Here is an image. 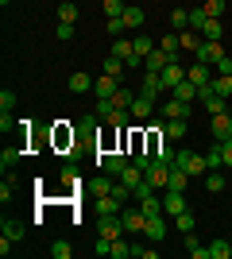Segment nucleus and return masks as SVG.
I'll use <instances>...</instances> for the list:
<instances>
[{"label":"nucleus","mask_w":232,"mask_h":259,"mask_svg":"<svg viewBox=\"0 0 232 259\" xmlns=\"http://www.w3.org/2000/svg\"><path fill=\"white\" fill-rule=\"evenodd\" d=\"M174 166H178V170H186L190 178H205V170H209L205 155H194V151H178L174 155Z\"/></svg>","instance_id":"f257e3e1"},{"label":"nucleus","mask_w":232,"mask_h":259,"mask_svg":"<svg viewBox=\"0 0 232 259\" xmlns=\"http://www.w3.org/2000/svg\"><path fill=\"white\" fill-rule=\"evenodd\" d=\"M128 162H132V159H128V151H101L97 155V166L105 174H112V178H120V170L128 166Z\"/></svg>","instance_id":"f03ea898"},{"label":"nucleus","mask_w":232,"mask_h":259,"mask_svg":"<svg viewBox=\"0 0 232 259\" xmlns=\"http://www.w3.org/2000/svg\"><path fill=\"white\" fill-rule=\"evenodd\" d=\"M97 236H105V240H120V236H128V232H124V221H120V213L97 217Z\"/></svg>","instance_id":"7ed1b4c3"},{"label":"nucleus","mask_w":232,"mask_h":259,"mask_svg":"<svg viewBox=\"0 0 232 259\" xmlns=\"http://www.w3.org/2000/svg\"><path fill=\"white\" fill-rule=\"evenodd\" d=\"M120 221H124V232H128V236H135V232H144V228H147V213L140 205H135V209L124 205L120 209Z\"/></svg>","instance_id":"20e7f679"},{"label":"nucleus","mask_w":232,"mask_h":259,"mask_svg":"<svg viewBox=\"0 0 232 259\" xmlns=\"http://www.w3.org/2000/svg\"><path fill=\"white\" fill-rule=\"evenodd\" d=\"M144 182L151 186V190H166V186H170V166H166V162H151L144 170Z\"/></svg>","instance_id":"39448f33"},{"label":"nucleus","mask_w":232,"mask_h":259,"mask_svg":"<svg viewBox=\"0 0 232 259\" xmlns=\"http://www.w3.org/2000/svg\"><path fill=\"white\" fill-rule=\"evenodd\" d=\"M170 62H178V54H166L163 47H155V51L144 58V70H147V74H163Z\"/></svg>","instance_id":"423d86ee"},{"label":"nucleus","mask_w":232,"mask_h":259,"mask_svg":"<svg viewBox=\"0 0 232 259\" xmlns=\"http://www.w3.org/2000/svg\"><path fill=\"white\" fill-rule=\"evenodd\" d=\"M55 147H58V151H70V155H74V147H77V132L66 128V120H58V124H55Z\"/></svg>","instance_id":"0eeeda50"},{"label":"nucleus","mask_w":232,"mask_h":259,"mask_svg":"<svg viewBox=\"0 0 232 259\" xmlns=\"http://www.w3.org/2000/svg\"><path fill=\"white\" fill-rule=\"evenodd\" d=\"M221 58H224V47H221V43H209V39L194 51V62H205V66H217Z\"/></svg>","instance_id":"6e6552de"},{"label":"nucleus","mask_w":232,"mask_h":259,"mask_svg":"<svg viewBox=\"0 0 232 259\" xmlns=\"http://www.w3.org/2000/svg\"><path fill=\"white\" fill-rule=\"evenodd\" d=\"M163 120H190V105L178 97H163Z\"/></svg>","instance_id":"1a4fd4ad"},{"label":"nucleus","mask_w":232,"mask_h":259,"mask_svg":"<svg viewBox=\"0 0 232 259\" xmlns=\"http://www.w3.org/2000/svg\"><path fill=\"white\" fill-rule=\"evenodd\" d=\"M140 93H144V97H151V101L166 97V89H163V77H159V74H147V70H144V81H140Z\"/></svg>","instance_id":"9d476101"},{"label":"nucleus","mask_w":232,"mask_h":259,"mask_svg":"<svg viewBox=\"0 0 232 259\" xmlns=\"http://www.w3.org/2000/svg\"><path fill=\"white\" fill-rule=\"evenodd\" d=\"M182 209H190L186 205V194H178V190H163V213L166 217H178Z\"/></svg>","instance_id":"9b49d317"},{"label":"nucleus","mask_w":232,"mask_h":259,"mask_svg":"<svg viewBox=\"0 0 232 259\" xmlns=\"http://www.w3.org/2000/svg\"><path fill=\"white\" fill-rule=\"evenodd\" d=\"M159 77H163V89L170 93L174 85H182V81H186V66H182V62H170V66H166V70H163Z\"/></svg>","instance_id":"f8f14e48"},{"label":"nucleus","mask_w":232,"mask_h":259,"mask_svg":"<svg viewBox=\"0 0 232 259\" xmlns=\"http://www.w3.org/2000/svg\"><path fill=\"white\" fill-rule=\"evenodd\" d=\"M209 128H213V140H232V116L221 112V116H209Z\"/></svg>","instance_id":"ddd939ff"},{"label":"nucleus","mask_w":232,"mask_h":259,"mask_svg":"<svg viewBox=\"0 0 232 259\" xmlns=\"http://www.w3.org/2000/svg\"><path fill=\"white\" fill-rule=\"evenodd\" d=\"M144 236L151 240V244H163V240H166V221H163V213H159V217H147Z\"/></svg>","instance_id":"4468645a"},{"label":"nucleus","mask_w":232,"mask_h":259,"mask_svg":"<svg viewBox=\"0 0 232 259\" xmlns=\"http://www.w3.org/2000/svg\"><path fill=\"white\" fill-rule=\"evenodd\" d=\"M116 89H120V77H112V74H101L97 81H93V93H97V97H112Z\"/></svg>","instance_id":"2eb2a0df"},{"label":"nucleus","mask_w":232,"mask_h":259,"mask_svg":"<svg viewBox=\"0 0 232 259\" xmlns=\"http://www.w3.org/2000/svg\"><path fill=\"white\" fill-rule=\"evenodd\" d=\"M186 77H190V81H194L198 89L213 81V74H209V66H205V62H194V66H186Z\"/></svg>","instance_id":"dca6fc26"},{"label":"nucleus","mask_w":232,"mask_h":259,"mask_svg":"<svg viewBox=\"0 0 232 259\" xmlns=\"http://www.w3.org/2000/svg\"><path fill=\"white\" fill-rule=\"evenodd\" d=\"M112 186H116V178H112V174H105V170H101L97 178L89 182V190H93V197H105V194H112Z\"/></svg>","instance_id":"f3484780"},{"label":"nucleus","mask_w":232,"mask_h":259,"mask_svg":"<svg viewBox=\"0 0 232 259\" xmlns=\"http://www.w3.org/2000/svg\"><path fill=\"white\" fill-rule=\"evenodd\" d=\"M186 132H190V128H186V120H163V136H166L170 143H178Z\"/></svg>","instance_id":"a211bd4d"},{"label":"nucleus","mask_w":232,"mask_h":259,"mask_svg":"<svg viewBox=\"0 0 232 259\" xmlns=\"http://www.w3.org/2000/svg\"><path fill=\"white\" fill-rule=\"evenodd\" d=\"M170 97H178V101H186V105H194V97H201V93H198V85H194V81L186 77L182 85H174V89H170Z\"/></svg>","instance_id":"6ab92c4d"},{"label":"nucleus","mask_w":232,"mask_h":259,"mask_svg":"<svg viewBox=\"0 0 232 259\" xmlns=\"http://www.w3.org/2000/svg\"><path fill=\"white\" fill-rule=\"evenodd\" d=\"M201 39L221 43V39H224V20H205V27H201Z\"/></svg>","instance_id":"aec40b11"},{"label":"nucleus","mask_w":232,"mask_h":259,"mask_svg":"<svg viewBox=\"0 0 232 259\" xmlns=\"http://www.w3.org/2000/svg\"><path fill=\"white\" fill-rule=\"evenodd\" d=\"M151 108H155V101L140 93V97L132 101V116H135V120H151Z\"/></svg>","instance_id":"412c9836"},{"label":"nucleus","mask_w":232,"mask_h":259,"mask_svg":"<svg viewBox=\"0 0 232 259\" xmlns=\"http://www.w3.org/2000/svg\"><path fill=\"white\" fill-rule=\"evenodd\" d=\"M120 20H124V27H128V31H135V27H144V8H135V4H128Z\"/></svg>","instance_id":"4be33fe9"},{"label":"nucleus","mask_w":232,"mask_h":259,"mask_svg":"<svg viewBox=\"0 0 232 259\" xmlns=\"http://www.w3.org/2000/svg\"><path fill=\"white\" fill-rule=\"evenodd\" d=\"M190 182H194V178H190L186 170L170 166V186H166V190H178V194H186V190H190Z\"/></svg>","instance_id":"5701e85b"},{"label":"nucleus","mask_w":232,"mask_h":259,"mask_svg":"<svg viewBox=\"0 0 232 259\" xmlns=\"http://www.w3.org/2000/svg\"><path fill=\"white\" fill-rule=\"evenodd\" d=\"M124 70H128V62H124V58H116V54H109V58H105V62H101V74L124 77Z\"/></svg>","instance_id":"b1692460"},{"label":"nucleus","mask_w":232,"mask_h":259,"mask_svg":"<svg viewBox=\"0 0 232 259\" xmlns=\"http://www.w3.org/2000/svg\"><path fill=\"white\" fill-rule=\"evenodd\" d=\"M201 43H205V39H201V31H194V27H190V31H178V47H182V51H198Z\"/></svg>","instance_id":"393cba45"},{"label":"nucleus","mask_w":232,"mask_h":259,"mask_svg":"<svg viewBox=\"0 0 232 259\" xmlns=\"http://www.w3.org/2000/svg\"><path fill=\"white\" fill-rule=\"evenodd\" d=\"M120 182H124V186H132V194H135V186L144 182V170H140L135 162H128V166L120 170Z\"/></svg>","instance_id":"a878e982"},{"label":"nucleus","mask_w":232,"mask_h":259,"mask_svg":"<svg viewBox=\"0 0 232 259\" xmlns=\"http://www.w3.org/2000/svg\"><path fill=\"white\" fill-rule=\"evenodd\" d=\"M135 205L144 209L147 217H159V213H163V197H159V194H147V197H140Z\"/></svg>","instance_id":"bb28decb"},{"label":"nucleus","mask_w":232,"mask_h":259,"mask_svg":"<svg viewBox=\"0 0 232 259\" xmlns=\"http://www.w3.org/2000/svg\"><path fill=\"white\" fill-rule=\"evenodd\" d=\"M205 101V112L209 116H221V112H228V97H217V93H209V97H201Z\"/></svg>","instance_id":"cd10ccee"},{"label":"nucleus","mask_w":232,"mask_h":259,"mask_svg":"<svg viewBox=\"0 0 232 259\" xmlns=\"http://www.w3.org/2000/svg\"><path fill=\"white\" fill-rule=\"evenodd\" d=\"M93 81H97V77H89V74L77 70V74H70V93H85V89H93Z\"/></svg>","instance_id":"c85d7f7f"},{"label":"nucleus","mask_w":232,"mask_h":259,"mask_svg":"<svg viewBox=\"0 0 232 259\" xmlns=\"http://www.w3.org/2000/svg\"><path fill=\"white\" fill-rule=\"evenodd\" d=\"M120 201H116V197L112 194H105V197H97V217H109V213H120Z\"/></svg>","instance_id":"c756f323"},{"label":"nucleus","mask_w":232,"mask_h":259,"mask_svg":"<svg viewBox=\"0 0 232 259\" xmlns=\"http://www.w3.org/2000/svg\"><path fill=\"white\" fill-rule=\"evenodd\" d=\"M23 232H27V228H23L20 221H4V225H0V236H8L12 244H16V240H23Z\"/></svg>","instance_id":"7c9ffc66"},{"label":"nucleus","mask_w":232,"mask_h":259,"mask_svg":"<svg viewBox=\"0 0 232 259\" xmlns=\"http://www.w3.org/2000/svg\"><path fill=\"white\" fill-rule=\"evenodd\" d=\"M135 97H140V93H132L128 85H120L116 93H112V105H116V108H132V101H135Z\"/></svg>","instance_id":"2f4dec72"},{"label":"nucleus","mask_w":232,"mask_h":259,"mask_svg":"<svg viewBox=\"0 0 232 259\" xmlns=\"http://www.w3.org/2000/svg\"><path fill=\"white\" fill-rule=\"evenodd\" d=\"M128 255H135V248H132V240H128V236H120V240H112V259H128Z\"/></svg>","instance_id":"473e14b6"},{"label":"nucleus","mask_w":232,"mask_h":259,"mask_svg":"<svg viewBox=\"0 0 232 259\" xmlns=\"http://www.w3.org/2000/svg\"><path fill=\"white\" fill-rule=\"evenodd\" d=\"M213 93H217V97H232V74H217L213 77Z\"/></svg>","instance_id":"72a5a7b5"},{"label":"nucleus","mask_w":232,"mask_h":259,"mask_svg":"<svg viewBox=\"0 0 232 259\" xmlns=\"http://www.w3.org/2000/svg\"><path fill=\"white\" fill-rule=\"evenodd\" d=\"M232 255V240H213L209 244V259H228Z\"/></svg>","instance_id":"f704fd0d"},{"label":"nucleus","mask_w":232,"mask_h":259,"mask_svg":"<svg viewBox=\"0 0 232 259\" xmlns=\"http://www.w3.org/2000/svg\"><path fill=\"white\" fill-rule=\"evenodd\" d=\"M20 159H23V151H20V147H16V143L0 151V166H4V170H8V166H16V162H20Z\"/></svg>","instance_id":"c9c22d12"},{"label":"nucleus","mask_w":232,"mask_h":259,"mask_svg":"<svg viewBox=\"0 0 232 259\" xmlns=\"http://www.w3.org/2000/svg\"><path fill=\"white\" fill-rule=\"evenodd\" d=\"M205 190H209V194H221L224 190V174L221 170H205Z\"/></svg>","instance_id":"e433bc0d"},{"label":"nucleus","mask_w":232,"mask_h":259,"mask_svg":"<svg viewBox=\"0 0 232 259\" xmlns=\"http://www.w3.org/2000/svg\"><path fill=\"white\" fill-rule=\"evenodd\" d=\"M170 27H174V31H186L190 27V8H174L170 12Z\"/></svg>","instance_id":"4c0bfd02"},{"label":"nucleus","mask_w":232,"mask_h":259,"mask_svg":"<svg viewBox=\"0 0 232 259\" xmlns=\"http://www.w3.org/2000/svg\"><path fill=\"white\" fill-rule=\"evenodd\" d=\"M201 8L209 20H224V0H201Z\"/></svg>","instance_id":"58836bf2"},{"label":"nucleus","mask_w":232,"mask_h":259,"mask_svg":"<svg viewBox=\"0 0 232 259\" xmlns=\"http://www.w3.org/2000/svg\"><path fill=\"white\" fill-rule=\"evenodd\" d=\"M205 162H209V170H221V166H224V155H221V143H213L209 151H205Z\"/></svg>","instance_id":"ea45409f"},{"label":"nucleus","mask_w":232,"mask_h":259,"mask_svg":"<svg viewBox=\"0 0 232 259\" xmlns=\"http://www.w3.org/2000/svg\"><path fill=\"white\" fill-rule=\"evenodd\" d=\"M58 23H77V4H58Z\"/></svg>","instance_id":"a19ab883"},{"label":"nucleus","mask_w":232,"mask_h":259,"mask_svg":"<svg viewBox=\"0 0 232 259\" xmlns=\"http://www.w3.org/2000/svg\"><path fill=\"white\" fill-rule=\"evenodd\" d=\"M205 20H209V16H205V8H201V4H194V8H190V27H194V31H201V27H205Z\"/></svg>","instance_id":"79ce46f5"},{"label":"nucleus","mask_w":232,"mask_h":259,"mask_svg":"<svg viewBox=\"0 0 232 259\" xmlns=\"http://www.w3.org/2000/svg\"><path fill=\"white\" fill-rule=\"evenodd\" d=\"M174 225H178V232H182V236H186V232H194V213H190V209H182V213L174 217Z\"/></svg>","instance_id":"37998d69"},{"label":"nucleus","mask_w":232,"mask_h":259,"mask_svg":"<svg viewBox=\"0 0 232 259\" xmlns=\"http://www.w3.org/2000/svg\"><path fill=\"white\" fill-rule=\"evenodd\" d=\"M51 255H55V259H70V255H74L70 240H55V244H51Z\"/></svg>","instance_id":"c03bdc74"},{"label":"nucleus","mask_w":232,"mask_h":259,"mask_svg":"<svg viewBox=\"0 0 232 259\" xmlns=\"http://www.w3.org/2000/svg\"><path fill=\"white\" fill-rule=\"evenodd\" d=\"M159 47H163L166 54H178V51H182V47H178V31H166L163 39H159Z\"/></svg>","instance_id":"a18cd8bd"},{"label":"nucleus","mask_w":232,"mask_h":259,"mask_svg":"<svg viewBox=\"0 0 232 259\" xmlns=\"http://www.w3.org/2000/svg\"><path fill=\"white\" fill-rule=\"evenodd\" d=\"M101 8H105V16H124V8H128V4H124V0H101Z\"/></svg>","instance_id":"49530a36"},{"label":"nucleus","mask_w":232,"mask_h":259,"mask_svg":"<svg viewBox=\"0 0 232 259\" xmlns=\"http://www.w3.org/2000/svg\"><path fill=\"white\" fill-rule=\"evenodd\" d=\"M155 47H159V43H151L147 35H135V54H140V58H147V54H151Z\"/></svg>","instance_id":"de8ad7c7"},{"label":"nucleus","mask_w":232,"mask_h":259,"mask_svg":"<svg viewBox=\"0 0 232 259\" xmlns=\"http://www.w3.org/2000/svg\"><path fill=\"white\" fill-rule=\"evenodd\" d=\"M105 31H109V35H112V39H120V35H124V31H128V27H124V20H120V16H112V20H109V23H105Z\"/></svg>","instance_id":"09e8293b"},{"label":"nucleus","mask_w":232,"mask_h":259,"mask_svg":"<svg viewBox=\"0 0 232 259\" xmlns=\"http://www.w3.org/2000/svg\"><path fill=\"white\" fill-rule=\"evenodd\" d=\"M55 39H58V43H70V39H74V23H58V27H55Z\"/></svg>","instance_id":"8fccbe9b"},{"label":"nucleus","mask_w":232,"mask_h":259,"mask_svg":"<svg viewBox=\"0 0 232 259\" xmlns=\"http://www.w3.org/2000/svg\"><path fill=\"white\" fill-rule=\"evenodd\" d=\"M16 108V93L12 89H0V112H12Z\"/></svg>","instance_id":"3c124183"},{"label":"nucleus","mask_w":232,"mask_h":259,"mask_svg":"<svg viewBox=\"0 0 232 259\" xmlns=\"http://www.w3.org/2000/svg\"><path fill=\"white\" fill-rule=\"evenodd\" d=\"M16 124H20V120H12V112H0V132H4V136H8Z\"/></svg>","instance_id":"603ef678"},{"label":"nucleus","mask_w":232,"mask_h":259,"mask_svg":"<svg viewBox=\"0 0 232 259\" xmlns=\"http://www.w3.org/2000/svg\"><path fill=\"white\" fill-rule=\"evenodd\" d=\"M217 143H221V140H217ZM221 155H224V166H232V140L221 143Z\"/></svg>","instance_id":"864d4df0"},{"label":"nucleus","mask_w":232,"mask_h":259,"mask_svg":"<svg viewBox=\"0 0 232 259\" xmlns=\"http://www.w3.org/2000/svg\"><path fill=\"white\" fill-rule=\"evenodd\" d=\"M217 74H232V58H228V54H224L221 62H217Z\"/></svg>","instance_id":"5fc2aeb1"},{"label":"nucleus","mask_w":232,"mask_h":259,"mask_svg":"<svg viewBox=\"0 0 232 259\" xmlns=\"http://www.w3.org/2000/svg\"><path fill=\"white\" fill-rule=\"evenodd\" d=\"M135 255H140V259H159V251H155V248H140Z\"/></svg>","instance_id":"6e6d98bb"},{"label":"nucleus","mask_w":232,"mask_h":259,"mask_svg":"<svg viewBox=\"0 0 232 259\" xmlns=\"http://www.w3.org/2000/svg\"><path fill=\"white\" fill-rule=\"evenodd\" d=\"M0 4H12V0H0Z\"/></svg>","instance_id":"4d7b16f0"}]
</instances>
